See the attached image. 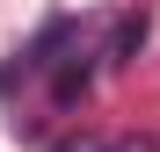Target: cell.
<instances>
[{
    "label": "cell",
    "mask_w": 160,
    "mask_h": 152,
    "mask_svg": "<svg viewBox=\"0 0 160 152\" xmlns=\"http://www.w3.org/2000/svg\"><path fill=\"white\" fill-rule=\"evenodd\" d=\"M146 36H153V22H146V15H124L117 29H109V44H102V65H131V58L146 51Z\"/></svg>",
    "instance_id": "6da1fadb"
},
{
    "label": "cell",
    "mask_w": 160,
    "mask_h": 152,
    "mask_svg": "<svg viewBox=\"0 0 160 152\" xmlns=\"http://www.w3.org/2000/svg\"><path fill=\"white\" fill-rule=\"evenodd\" d=\"M51 152H109V138H58Z\"/></svg>",
    "instance_id": "7a4b0ae2"
},
{
    "label": "cell",
    "mask_w": 160,
    "mask_h": 152,
    "mask_svg": "<svg viewBox=\"0 0 160 152\" xmlns=\"http://www.w3.org/2000/svg\"><path fill=\"white\" fill-rule=\"evenodd\" d=\"M109 152H160V138H117Z\"/></svg>",
    "instance_id": "3957f363"
}]
</instances>
